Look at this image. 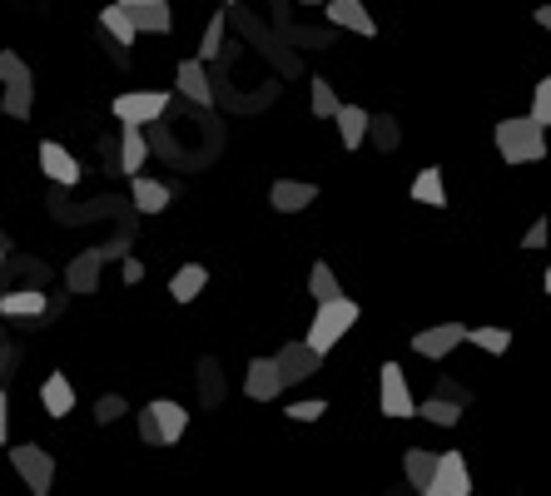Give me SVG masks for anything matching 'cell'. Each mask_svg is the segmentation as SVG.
Segmentation results:
<instances>
[{
    "instance_id": "obj_1",
    "label": "cell",
    "mask_w": 551,
    "mask_h": 496,
    "mask_svg": "<svg viewBox=\"0 0 551 496\" xmlns=\"http://www.w3.org/2000/svg\"><path fill=\"white\" fill-rule=\"evenodd\" d=\"M497 154L507 164H537L547 159V124L537 115H517V120L497 124Z\"/></svg>"
},
{
    "instance_id": "obj_2",
    "label": "cell",
    "mask_w": 551,
    "mask_h": 496,
    "mask_svg": "<svg viewBox=\"0 0 551 496\" xmlns=\"http://www.w3.org/2000/svg\"><path fill=\"white\" fill-rule=\"evenodd\" d=\"M358 323V303L353 298H328V303H318V313H313V323H308V343L318 348V353H328V348H338L343 343V333Z\"/></svg>"
},
{
    "instance_id": "obj_3",
    "label": "cell",
    "mask_w": 551,
    "mask_h": 496,
    "mask_svg": "<svg viewBox=\"0 0 551 496\" xmlns=\"http://www.w3.org/2000/svg\"><path fill=\"white\" fill-rule=\"evenodd\" d=\"M10 467L20 472V482H25L35 496H45L55 487V457H50L45 447H30V442L10 447Z\"/></svg>"
},
{
    "instance_id": "obj_4",
    "label": "cell",
    "mask_w": 551,
    "mask_h": 496,
    "mask_svg": "<svg viewBox=\"0 0 551 496\" xmlns=\"http://www.w3.org/2000/svg\"><path fill=\"white\" fill-rule=\"evenodd\" d=\"M378 407H383V417H417V402L398 363H383L378 372Z\"/></svg>"
},
{
    "instance_id": "obj_5",
    "label": "cell",
    "mask_w": 551,
    "mask_h": 496,
    "mask_svg": "<svg viewBox=\"0 0 551 496\" xmlns=\"http://www.w3.org/2000/svg\"><path fill=\"white\" fill-rule=\"evenodd\" d=\"M115 120L125 124H154L169 110V90H130V95H115Z\"/></svg>"
},
{
    "instance_id": "obj_6",
    "label": "cell",
    "mask_w": 551,
    "mask_h": 496,
    "mask_svg": "<svg viewBox=\"0 0 551 496\" xmlns=\"http://www.w3.org/2000/svg\"><path fill=\"white\" fill-rule=\"evenodd\" d=\"M427 496H472V472H467L462 452H437V472H432Z\"/></svg>"
},
{
    "instance_id": "obj_7",
    "label": "cell",
    "mask_w": 551,
    "mask_h": 496,
    "mask_svg": "<svg viewBox=\"0 0 551 496\" xmlns=\"http://www.w3.org/2000/svg\"><path fill=\"white\" fill-rule=\"evenodd\" d=\"M457 343H467V328L462 323H432V328H422V333H413V353L417 358H447Z\"/></svg>"
},
{
    "instance_id": "obj_8",
    "label": "cell",
    "mask_w": 551,
    "mask_h": 496,
    "mask_svg": "<svg viewBox=\"0 0 551 496\" xmlns=\"http://www.w3.org/2000/svg\"><path fill=\"white\" fill-rule=\"evenodd\" d=\"M278 368H283V382L293 387V382H303V377H318L323 372V353L303 338V343H288V348H278L274 353Z\"/></svg>"
},
{
    "instance_id": "obj_9",
    "label": "cell",
    "mask_w": 551,
    "mask_h": 496,
    "mask_svg": "<svg viewBox=\"0 0 551 496\" xmlns=\"http://www.w3.org/2000/svg\"><path fill=\"white\" fill-rule=\"evenodd\" d=\"M283 387H288V382H283V368H278V358H254V363H249L244 392H249L254 402H274Z\"/></svg>"
},
{
    "instance_id": "obj_10",
    "label": "cell",
    "mask_w": 551,
    "mask_h": 496,
    "mask_svg": "<svg viewBox=\"0 0 551 496\" xmlns=\"http://www.w3.org/2000/svg\"><path fill=\"white\" fill-rule=\"evenodd\" d=\"M40 169H45V179H50V184H65V189H70V184H80V159H75L65 144H55V139H45V144H40Z\"/></svg>"
},
{
    "instance_id": "obj_11",
    "label": "cell",
    "mask_w": 551,
    "mask_h": 496,
    "mask_svg": "<svg viewBox=\"0 0 551 496\" xmlns=\"http://www.w3.org/2000/svg\"><path fill=\"white\" fill-rule=\"evenodd\" d=\"M105 258H110L105 248H85V253L65 268V288H70V293H95V288H100V268H105Z\"/></svg>"
},
{
    "instance_id": "obj_12",
    "label": "cell",
    "mask_w": 551,
    "mask_h": 496,
    "mask_svg": "<svg viewBox=\"0 0 551 496\" xmlns=\"http://www.w3.org/2000/svg\"><path fill=\"white\" fill-rule=\"evenodd\" d=\"M313 199H318V184H308V179H278L269 189V204L278 214H303Z\"/></svg>"
},
{
    "instance_id": "obj_13",
    "label": "cell",
    "mask_w": 551,
    "mask_h": 496,
    "mask_svg": "<svg viewBox=\"0 0 551 496\" xmlns=\"http://www.w3.org/2000/svg\"><path fill=\"white\" fill-rule=\"evenodd\" d=\"M204 65H209V60H179V75H174L179 95L194 100V105H209V100H214V85H209V70H204Z\"/></svg>"
},
{
    "instance_id": "obj_14",
    "label": "cell",
    "mask_w": 551,
    "mask_h": 496,
    "mask_svg": "<svg viewBox=\"0 0 551 496\" xmlns=\"http://www.w3.org/2000/svg\"><path fill=\"white\" fill-rule=\"evenodd\" d=\"M323 10H328L333 25H343V30H353V35H378V20L368 15L363 0H328Z\"/></svg>"
},
{
    "instance_id": "obj_15",
    "label": "cell",
    "mask_w": 551,
    "mask_h": 496,
    "mask_svg": "<svg viewBox=\"0 0 551 496\" xmlns=\"http://www.w3.org/2000/svg\"><path fill=\"white\" fill-rule=\"evenodd\" d=\"M149 159V139H144V124H125L120 120V174L135 179Z\"/></svg>"
},
{
    "instance_id": "obj_16",
    "label": "cell",
    "mask_w": 551,
    "mask_h": 496,
    "mask_svg": "<svg viewBox=\"0 0 551 496\" xmlns=\"http://www.w3.org/2000/svg\"><path fill=\"white\" fill-rule=\"evenodd\" d=\"M40 402H45V412H50L55 422H65V417L75 412V387H70V377H65V372H50L45 387H40Z\"/></svg>"
},
{
    "instance_id": "obj_17",
    "label": "cell",
    "mask_w": 551,
    "mask_h": 496,
    "mask_svg": "<svg viewBox=\"0 0 551 496\" xmlns=\"http://www.w3.org/2000/svg\"><path fill=\"white\" fill-rule=\"evenodd\" d=\"M100 30H105V35H110L115 45H130V40H135V35H139L135 10H130L125 0H115V5H105V10H100Z\"/></svg>"
},
{
    "instance_id": "obj_18",
    "label": "cell",
    "mask_w": 551,
    "mask_h": 496,
    "mask_svg": "<svg viewBox=\"0 0 551 496\" xmlns=\"http://www.w3.org/2000/svg\"><path fill=\"white\" fill-rule=\"evenodd\" d=\"M0 313L5 318H40V313H50V293H40V288L0 293Z\"/></svg>"
},
{
    "instance_id": "obj_19",
    "label": "cell",
    "mask_w": 551,
    "mask_h": 496,
    "mask_svg": "<svg viewBox=\"0 0 551 496\" xmlns=\"http://www.w3.org/2000/svg\"><path fill=\"white\" fill-rule=\"evenodd\" d=\"M149 412H154V422H159V432H164V447H174V442L184 437V427H189V412H184L179 402H169V397H154Z\"/></svg>"
},
{
    "instance_id": "obj_20",
    "label": "cell",
    "mask_w": 551,
    "mask_h": 496,
    "mask_svg": "<svg viewBox=\"0 0 551 496\" xmlns=\"http://www.w3.org/2000/svg\"><path fill=\"white\" fill-rule=\"evenodd\" d=\"M130 194H135V209H139V214H164V209H169V199H174V189H169V184H159V179H144V174H135Z\"/></svg>"
},
{
    "instance_id": "obj_21",
    "label": "cell",
    "mask_w": 551,
    "mask_h": 496,
    "mask_svg": "<svg viewBox=\"0 0 551 496\" xmlns=\"http://www.w3.org/2000/svg\"><path fill=\"white\" fill-rule=\"evenodd\" d=\"M204 283H209V268H204V263H184V268L169 278V298H174V303H194V298L204 293Z\"/></svg>"
},
{
    "instance_id": "obj_22",
    "label": "cell",
    "mask_w": 551,
    "mask_h": 496,
    "mask_svg": "<svg viewBox=\"0 0 551 496\" xmlns=\"http://www.w3.org/2000/svg\"><path fill=\"white\" fill-rule=\"evenodd\" d=\"M368 129H373V115L363 105H343L338 110V139H343V149H358L368 139Z\"/></svg>"
},
{
    "instance_id": "obj_23",
    "label": "cell",
    "mask_w": 551,
    "mask_h": 496,
    "mask_svg": "<svg viewBox=\"0 0 551 496\" xmlns=\"http://www.w3.org/2000/svg\"><path fill=\"white\" fill-rule=\"evenodd\" d=\"M403 472H408V487H413V492H427V487H432V472H437V452L413 447V452L403 457Z\"/></svg>"
},
{
    "instance_id": "obj_24",
    "label": "cell",
    "mask_w": 551,
    "mask_h": 496,
    "mask_svg": "<svg viewBox=\"0 0 551 496\" xmlns=\"http://www.w3.org/2000/svg\"><path fill=\"white\" fill-rule=\"evenodd\" d=\"M413 199L417 204H432V209L447 204V184H442V169H437V164H427V169L413 179Z\"/></svg>"
},
{
    "instance_id": "obj_25",
    "label": "cell",
    "mask_w": 551,
    "mask_h": 496,
    "mask_svg": "<svg viewBox=\"0 0 551 496\" xmlns=\"http://www.w3.org/2000/svg\"><path fill=\"white\" fill-rule=\"evenodd\" d=\"M417 417H427L432 427H457V422H462V402L442 392V397H427V402L417 407Z\"/></svg>"
},
{
    "instance_id": "obj_26",
    "label": "cell",
    "mask_w": 551,
    "mask_h": 496,
    "mask_svg": "<svg viewBox=\"0 0 551 496\" xmlns=\"http://www.w3.org/2000/svg\"><path fill=\"white\" fill-rule=\"evenodd\" d=\"M135 20H139V35H169V30H174V10H169V0L139 5Z\"/></svg>"
},
{
    "instance_id": "obj_27",
    "label": "cell",
    "mask_w": 551,
    "mask_h": 496,
    "mask_svg": "<svg viewBox=\"0 0 551 496\" xmlns=\"http://www.w3.org/2000/svg\"><path fill=\"white\" fill-rule=\"evenodd\" d=\"M199 402H204V407H219V402H224V372H219V358H199Z\"/></svg>"
},
{
    "instance_id": "obj_28",
    "label": "cell",
    "mask_w": 551,
    "mask_h": 496,
    "mask_svg": "<svg viewBox=\"0 0 551 496\" xmlns=\"http://www.w3.org/2000/svg\"><path fill=\"white\" fill-rule=\"evenodd\" d=\"M0 110H5L10 120H25V115L35 110V80H15V85H5V100H0Z\"/></svg>"
},
{
    "instance_id": "obj_29",
    "label": "cell",
    "mask_w": 551,
    "mask_h": 496,
    "mask_svg": "<svg viewBox=\"0 0 551 496\" xmlns=\"http://www.w3.org/2000/svg\"><path fill=\"white\" fill-rule=\"evenodd\" d=\"M308 90H313V115H318V120H338L343 100L333 95V85H328L323 75H313V85H308Z\"/></svg>"
},
{
    "instance_id": "obj_30",
    "label": "cell",
    "mask_w": 551,
    "mask_h": 496,
    "mask_svg": "<svg viewBox=\"0 0 551 496\" xmlns=\"http://www.w3.org/2000/svg\"><path fill=\"white\" fill-rule=\"evenodd\" d=\"M308 293H313V303L343 298V288H338V278H333V268H328V263H313V273H308Z\"/></svg>"
},
{
    "instance_id": "obj_31",
    "label": "cell",
    "mask_w": 551,
    "mask_h": 496,
    "mask_svg": "<svg viewBox=\"0 0 551 496\" xmlns=\"http://www.w3.org/2000/svg\"><path fill=\"white\" fill-rule=\"evenodd\" d=\"M467 343H477L482 353H507L512 348V333L507 328H467Z\"/></svg>"
},
{
    "instance_id": "obj_32",
    "label": "cell",
    "mask_w": 551,
    "mask_h": 496,
    "mask_svg": "<svg viewBox=\"0 0 551 496\" xmlns=\"http://www.w3.org/2000/svg\"><path fill=\"white\" fill-rule=\"evenodd\" d=\"M368 139H373L383 154H393V149L403 144V134H398V120H393V115H373V129H368Z\"/></svg>"
},
{
    "instance_id": "obj_33",
    "label": "cell",
    "mask_w": 551,
    "mask_h": 496,
    "mask_svg": "<svg viewBox=\"0 0 551 496\" xmlns=\"http://www.w3.org/2000/svg\"><path fill=\"white\" fill-rule=\"evenodd\" d=\"M219 50H224V10L209 15V30L199 40V60H219Z\"/></svg>"
},
{
    "instance_id": "obj_34",
    "label": "cell",
    "mask_w": 551,
    "mask_h": 496,
    "mask_svg": "<svg viewBox=\"0 0 551 496\" xmlns=\"http://www.w3.org/2000/svg\"><path fill=\"white\" fill-rule=\"evenodd\" d=\"M125 412H130V402H125L120 392H105V397L95 402V422H100V427H110V422H120Z\"/></svg>"
},
{
    "instance_id": "obj_35",
    "label": "cell",
    "mask_w": 551,
    "mask_h": 496,
    "mask_svg": "<svg viewBox=\"0 0 551 496\" xmlns=\"http://www.w3.org/2000/svg\"><path fill=\"white\" fill-rule=\"evenodd\" d=\"M323 412H328V402H323V397H303V402H288V407H283V417H288V422H318Z\"/></svg>"
},
{
    "instance_id": "obj_36",
    "label": "cell",
    "mask_w": 551,
    "mask_h": 496,
    "mask_svg": "<svg viewBox=\"0 0 551 496\" xmlns=\"http://www.w3.org/2000/svg\"><path fill=\"white\" fill-rule=\"evenodd\" d=\"M15 80H30V65L15 50H0V85H15Z\"/></svg>"
},
{
    "instance_id": "obj_37",
    "label": "cell",
    "mask_w": 551,
    "mask_h": 496,
    "mask_svg": "<svg viewBox=\"0 0 551 496\" xmlns=\"http://www.w3.org/2000/svg\"><path fill=\"white\" fill-rule=\"evenodd\" d=\"M532 115L551 129V75H542V80H537V90H532Z\"/></svg>"
},
{
    "instance_id": "obj_38",
    "label": "cell",
    "mask_w": 551,
    "mask_h": 496,
    "mask_svg": "<svg viewBox=\"0 0 551 496\" xmlns=\"http://www.w3.org/2000/svg\"><path fill=\"white\" fill-rule=\"evenodd\" d=\"M139 437H144V447H164V432H159V422H154L149 407L139 412Z\"/></svg>"
},
{
    "instance_id": "obj_39",
    "label": "cell",
    "mask_w": 551,
    "mask_h": 496,
    "mask_svg": "<svg viewBox=\"0 0 551 496\" xmlns=\"http://www.w3.org/2000/svg\"><path fill=\"white\" fill-rule=\"evenodd\" d=\"M547 239H551V224L542 219V224H532V229L522 234V248H547Z\"/></svg>"
},
{
    "instance_id": "obj_40",
    "label": "cell",
    "mask_w": 551,
    "mask_h": 496,
    "mask_svg": "<svg viewBox=\"0 0 551 496\" xmlns=\"http://www.w3.org/2000/svg\"><path fill=\"white\" fill-rule=\"evenodd\" d=\"M10 437V402H5V392H0V442Z\"/></svg>"
},
{
    "instance_id": "obj_41",
    "label": "cell",
    "mask_w": 551,
    "mask_h": 496,
    "mask_svg": "<svg viewBox=\"0 0 551 496\" xmlns=\"http://www.w3.org/2000/svg\"><path fill=\"white\" fill-rule=\"evenodd\" d=\"M144 278V268H139V258H125V283H139Z\"/></svg>"
},
{
    "instance_id": "obj_42",
    "label": "cell",
    "mask_w": 551,
    "mask_h": 496,
    "mask_svg": "<svg viewBox=\"0 0 551 496\" xmlns=\"http://www.w3.org/2000/svg\"><path fill=\"white\" fill-rule=\"evenodd\" d=\"M532 20H537L542 30H551V5H537V15H532Z\"/></svg>"
},
{
    "instance_id": "obj_43",
    "label": "cell",
    "mask_w": 551,
    "mask_h": 496,
    "mask_svg": "<svg viewBox=\"0 0 551 496\" xmlns=\"http://www.w3.org/2000/svg\"><path fill=\"white\" fill-rule=\"evenodd\" d=\"M5 248H10V239H5V234H0V268H5Z\"/></svg>"
},
{
    "instance_id": "obj_44",
    "label": "cell",
    "mask_w": 551,
    "mask_h": 496,
    "mask_svg": "<svg viewBox=\"0 0 551 496\" xmlns=\"http://www.w3.org/2000/svg\"><path fill=\"white\" fill-rule=\"evenodd\" d=\"M125 5H130V10H139V5H154V0H125Z\"/></svg>"
},
{
    "instance_id": "obj_45",
    "label": "cell",
    "mask_w": 551,
    "mask_h": 496,
    "mask_svg": "<svg viewBox=\"0 0 551 496\" xmlns=\"http://www.w3.org/2000/svg\"><path fill=\"white\" fill-rule=\"evenodd\" d=\"M547 293H551V268H547Z\"/></svg>"
},
{
    "instance_id": "obj_46",
    "label": "cell",
    "mask_w": 551,
    "mask_h": 496,
    "mask_svg": "<svg viewBox=\"0 0 551 496\" xmlns=\"http://www.w3.org/2000/svg\"><path fill=\"white\" fill-rule=\"evenodd\" d=\"M303 5H323V0H303Z\"/></svg>"
}]
</instances>
